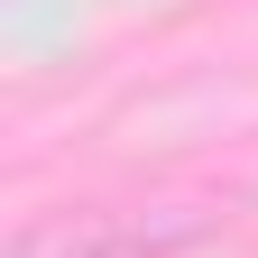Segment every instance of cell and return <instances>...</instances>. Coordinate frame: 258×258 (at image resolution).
Listing matches in <instances>:
<instances>
[{
	"mask_svg": "<svg viewBox=\"0 0 258 258\" xmlns=\"http://www.w3.org/2000/svg\"><path fill=\"white\" fill-rule=\"evenodd\" d=\"M184 231L194 221L148 231V221H129V212H46V221H28L10 240V258H148L157 240H184Z\"/></svg>",
	"mask_w": 258,
	"mask_h": 258,
	"instance_id": "obj_1",
	"label": "cell"
}]
</instances>
